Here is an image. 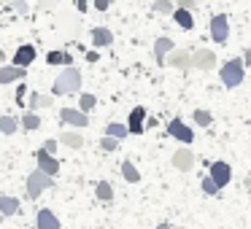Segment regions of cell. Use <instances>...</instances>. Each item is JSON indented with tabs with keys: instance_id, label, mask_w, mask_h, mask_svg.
<instances>
[{
	"instance_id": "27",
	"label": "cell",
	"mask_w": 251,
	"mask_h": 229,
	"mask_svg": "<svg viewBox=\"0 0 251 229\" xmlns=\"http://www.w3.org/2000/svg\"><path fill=\"white\" fill-rule=\"evenodd\" d=\"M0 130H3V135H14V132L19 130V121L14 119V116H3V119H0Z\"/></svg>"
},
{
	"instance_id": "29",
	"label": "cell",
	"mask_w": 251,
	"mask_h": 229,
	"mask_svg": "<svg viewBox=\"0 0 251 229\" xmlns=\"http://www.w3.org/2000/svg\"><path fill=\"white\" fill-rule=\"evenodd\" d=\"M151 11L154 14H176V8H173V3H170V0H154Z\"/></svg>"
},
{
	"instance_id": "19",
	"label": "cell",
	"mask_w": 251,
	"mask_h": 229,
	"mask_svg": "<svg viewBox=\"0 0 251 229\" xmlns=\"http://www.w3.org/2000/svg\"><path fill=\"white\" fill-rule=\"evenodd\" d=\"M54 105V94H44V92H33L30 94V108L38 111V108H51Z\"/></svg>"
},
{
	"instance_id": "28",
	"label": "cell",
	"mask_w": 251,
	"mask_h": 229,
	"mask_svg": "<svg viewBox=\"0 0 251 229\" xmlns=\"http://www.w3.org/2000/svg\"><path fill=\"white\" fill-rule=\"evenodd\" d=\"M200 189H202V194H208V197H219V191H222V189H219V183L211 178V175H208V178H202Z\"/></svg>"
},
{
	"instance_id": "8",
	"label": "cell",
	"mask_w": 251,
	"mask_h": 229,
	"mask_svg": "<svg viewBox=\"0 0 251 229\" xmlns=\"http://www.w3.org/2000/svg\"><path fill=\"white\" fill-rule=\"evenodd\" d=\"M173 167L178 170V173H192V170H195V154H192L189 148L173 151Z\"/></svg>"
},
{
	"instance_id": "22",
	"label": "cell",
	"mask_w": 251,
	"mask_h": 229,
	"mask_svg": "<svg viewBox=\"0 0 251 229\" xmlns=\"http://www.w3.org/2000/svg\"><path fill=\"white\" fill-rule=\"evenodd\" d=\"M173 19L178 22V27H184V30H192V27H195V17H192V11H186V8H176Z\"/></svg>"
},
{
	"instance_id": "35",
	"label": "cell",
	"mask_w": 251,
	"mask_h": 229,
	"mask_svg": "<svg viewBox=\"0 0 251 229\" xmlns=\"http://www.w3.org/2000/svg\"><path fill=\"white\" fill-rule=\"evenodd\" d=\"M92 3L98 11H108V6H111V0H92Z\"/></svg>"
},
{
	"instance_id": "33",
	"label": "cell",
	"mask_w": 251,
	"mask_h": 229,
	"mask_svg": "<svg viewBox=\"0 0 251 229\" xmlns=\"http://www.w3.org/2000/svg\"><path fill=\"white\" fill-rule=\"evenodd\" d=\"M6 6H11L14 11H19V14H27V3L25 0H3Z\"/></svg>"
},
{
	"instance_id": "30",
	"label": "cell",
	"mask_w": 251,
	"mask_h": 229,
	"mask_svg": "<svg viewBox=\"0 0 251 229\" xmlns=\"http://www.w3.org/2000/svg\"><path fill=\"white\" fill-rule=\"evenodd\" d=\"M195 124L197 127H211V121H213V116L208 114V111H202V108H195Z\"/></svg>"
},
{
	"instance_id": "2",
	"label": "cell",
	"mask_w": 251,
	"mask_h": 229,
	"mask_svg": "<svg viewBox=\"0 0 251 229\" xmlns=\"http://www.w3.org/2000/svg\"><path fill=\"white\" fill-rule=\"evenodd\" d=\"M219 76H222V84L227 89H238L240 84H243V76H246V62L238 60V57H235V60H229V62H224Z\"/></svg>"
},
{
	"instance_id": "10",
	"label": "cell",
	"mask_w": 251,
	"mask_h": 229,
	"mask_svg": "<svg viewBox=\"0 0 251 229\" xmlns=\"http://www.w3.org/2000/svg\"><path fill=\"white\" fill-rule=\"evenodd\" d=\"M192 60H195V68H200V70H213L216 68V54L211 49H195Z\"/></svg>"
},
{
	"instance_id": "37",
	"label": "cell",
	"mask_w": 251,
	"mask_h": 229,
	"mask_svg": "<svg viewBox=\"0 0 251 229\" xmlns=\"http://www.w3.org/2000/svg\"><path fill=\"white\" fill-rule=\"evenodd\" d=\"M181 8H186V11H195V0H181Z\"/></svg>"
},
{
	"instance_id": "14",
	"label": "cell",
	"mask_w": 251,
	"mask_h": 229,
	"mask_svg": "<svg viewBox=\"0 0 251 229\" xmlns=\"http://www.w3.org/2000/svg\"><path fill=\"white\" fill-rule=\"evenodd\" d=\"M35 57H38V51H35V46L25 44V46H19V49H17V54H14V65H19V68H27V65H33V62H35Z\"/></svg>"
},
{
	"instance_id": "25",
	"label": "cell",
	"mask_w": 251,
	"mask_h": 229,
	"mask_svg": "<svg viewBox=\"0 0 251 229\" xmlns=\"http://www.w3.org/2000/svg\"><path fill=\"white\" fill-rule=\"evenodd\" d=\"M105 135L116 137V140H125V137L130 135V127H127V124H116V121H111V124L105 127Z\"/></svg>"
},
{
	"instance_id": "12",
	"label": "cell",
	"mask_w": 251,
	"mask_h": 229,
	"mask_svg": "<svg viewBox=\"0 0 251 229\" xmlns=\"http://www.w3.org/2000/svg\"><path fill=\"white\" fill-rule=\"evenodd\" d=\"M143 124H146V108L138 105V108L130 111V119H127V127H130V135H141Z\"/></svg>"
},
{
	"instance_id": "40",
	"label": "cell",
	"mask_w": 251,
	"mask_h": 229,
	"mask_svg": "<svg viewBox=\"0 0 251 229\" xmlns=\"http://www.w3.org/2000/svg\"><path fill=\"white\" fill-rule=\"evenodd\" d=\"M243 62H246V65H251V49H246V54H243Z\"/></svg>"
},
{
	"instance_id": "34",
	"label": "cell",
	"mask_w": 251,
	"mask_h": 229,
	"mask_svg": "<svg viewBox=\"0 0 251 229\" xmlns=\"http://www.w3.org/2000/svg\"><path fill=\"white\" fill-rule=\"evenodd\" d=\"M14 97H17V103H19V105H25V97H27V84H25V81H19L17 94H14Z\"/></svg>"
},
{
	"instance_id": "6",
	"label": "cell",
	"mask_w": 251,
	"mask_h": 229,
	"mask_svg": "<svg viewBox=\"0 0 251 229\" xmlns=\"http://www.w3.org/2000/svg\"><path fill=\"white\" fill-rule=\"evenodd\" d=\"M165 65L170 68H178V70H189V68H195V60H192V51H184V49H173L168 54V62Z\"/></svg>"
},
{
	"instance_id": "36",
	"label": "cell",
	"mask_w": 251,
	"mask_h": 229,
	"mask_svg": "<svg viewBox=\"0 0 251 229\" xmlns=\"http://www.w3.org/2000/svg\"><path fill=\"white\" fill-rule=\"evenodd\" d=\"M57 146H60V140H46V143H44V148H46L49 154H54V151H57Z\"/></svg>"
},
{
	"instance_id": "5",
	"label": "cell",
	"mask_w": 251,
	"mask_h": 229,
	"mask_svg": "<svg viewBox=\"0 0 251 229\" xmlns=\"http://www.w3.org/2000/svg\"><path fill=\"white\" fill-rule=\"evenodd\" d=\"M211 38L216 41V44H224V41L229 38V19L224 17V14H216V17L211 19Z\"/></svg>"
},
{
	"instance_id": "7",
	"label": "cell",
	"mask_w": 251,
	"mask_h": 229,
	"mask_svg": "<svg viewBox=\"0 0 251 229\" xmlns=\"http://www.w3.org/2000/svg\"><path fill=\"white\" fill-rule=\"evenodd\" d=\"M208 173H211V178L219 183V189L229 186V181H232V167H229L227 162H213L211 167H208Z\"/></svg>"
},
{
	"instance_id": "21",
	"label": "cell",
	"mask_w": 251,
	"mask_h": 229,
	"mask_svg": "<svg viewBox=\"0 0 251 229\" xmlns=\"http://www.w3.org/2000/svg\"><path fill=\"white\" fill-rule=\"evenodd\" d=\"M0 210H3V216H6V218L17 216V210H19V200H17V197L3 194V197H0Z\"/></svg>"
},
{
	"instance_id": "1",
	"label": "cell",
	"mask_w": 251,
	"mask_h": 229,
	"mask_svg": "<svg viewBox=\"0 0 251 229\" xmlns=\"http://www.w3.org/2000/svg\"><path fill=\"white\" fill-rule=\"evenodd\" d=\"M81 89V70L78 68H65L54 81V94H76Z\"/></svg>"
},
{
	"instance_id": "32",
	"label": "cell",
	"mask_w": 251,
	"mask_h": 229,
	"mask_svg": "<svg viewBox=\"0 0 251 229\" xmlns=\"http://www.w3.org/2000/svg\"><path fill=\"white\" fill-rule=\"evenodd\" d=\"M116 146H119V140H116V137H111V135H105L103 140H100V148H103V151H116Z\"/></svg>"
},
{
	"instance_id": "41",
	"label": "cell",
	"mask_w": 251,
	"mask_h": 229,
	"mask_svg": "<svg viewBox=\"0 0 251 229\" xmlns=\"http://www.w3.org/2000/svg\"><path fill=\"white\" fill-rule=\"evenodd\" d=\"M157 229H173V227H170V224H159Z\"/></svg>"
},
{
	"instance_id": "3",
	"label": "cell",
	"mask_w": 251,
	"mask_h": 229,
	"mask_svg": "<svg viewBox=\"0 0 251 229\" xmlns=\"http://www.w3.org/2000/svg\"><path fill=\"white\" fill-rule=\"evenodd\" d=\"M54 186V175L44 173V170H35V173L27 175V200H38L46 189Z\"/></svg>"
},
{
	"instance_id": "11",
	"label": "cell",
	"mask_w": 251,
	"mask_h": 229,
	"mask_svg": "<svg viewBox=\"0 0 251 229\" xmlns=\"http://www.w3.org/2000/svg\"><path fill=\"white\" fill-rule=\"evenodd\" d=\"M168 132L176 137V140H181V143H192V140H195V130H189V127H186L181 119H173V121H170V124H168Z\"/></svg>"
},
{
	"instance_id": "17",
	"label": "cell",
	"mask_w": 251,
	"mask_h": 229,
	"mask_svg": "<svg viewBox=\"0 0 251 229\" xmlns=\"http://www.w3.org/2000/svg\"><path fill=\"white\" fill-rule=\"evenodd\" d=\"M46 65H65V68H71L73 65V54L65 51V49H54V51L46 54Z\"/></svg>"
},
{
	"instance_id": "9",
	"label": "cell",
	"mask_w": 251,
	"mask_h": 229,
	"mask_svg": "<svg viewBox=\"0 0 251 229\" xmlns=\"http://www.w3.org/2000/svg\"><path fill=\"white\" fill-rule=\"evenodd\" d=\"M35 162H38V170H44V173H49V175L60 173V162H57L54 154H49L44 146H41V151H35Z\"/></svg>"
},
{
	"instance_id": "18",
	"label": "cell",
	"mask_w": 251,
	"mask_h": 229,
	"mask_svg": "<svg viewBox=\"0 0 251 229\" xmlns=\"http://www.w3.org/2000/svg\"><path fill=\"white\" fill-rule=\"evenodd\" d=\"M92 44L98 46V49H105V46L114 44V33H111L108 27H95L92 30Z\"/></svg>"
},
{
	"instance_id": "23",
	"label": "cell",
	"mask_w": 251,
	"mask_h": 229,
	"mask_svg": "<svg viewBox=\"0 0 251 229\" xmlns=\"http://www.w3.org/2000/svg\"><path fill=\"white\" fill-rule=\"evenodd\" d=\"M38 127H41V116L35 114V111L22 114V130H25V132H35Z\"/></svg>"
},
{
	"instance_id": "20",
	"label": "cell",
	"mask_w": 251,
	"mask_h": 229,
	"mask_svg": "<svg viewBox=\"0 0 251 229\" xmlns=\"http://www.w3.org/2000/svg\"><path fill=\"white\" fill-rule=\"evenodd\" d=\"M60 143H62V146H68V148H81L84 146V137H81V132L68 130V132H62V135H60Z\"/></svg>"
},
{
	"instance_id": "15",
	"label": "cell",
	"mask_w": 251,
	"mask_h": 229,
	"mask_svg": "<svg viewBox=\"0 0 251 229\" xmlns=\"http://www.w3.org/2000/svg\"><path fill=\"white\" fill-rule=\"evenodd\" d=\"M35 227L38 229H60V218H57L49 207H44V210L35 213Z\"/></svg>"
},
{
	"instance_id": "16",
	"label": "cell",
	"mask_w": 251,
	"mask_h": 229,
	"mask_svg": "<svg viewBox=\"0 0 251 229\" xmlns=\"http://www.w3.org/2000/svg\"><path fill=\"white\" fill-rule=\"evenodd\" d=\"M25 70L27 68H19V65H6L0 68V84H11V81H22Z\"/></svg>"
},
{
	"instance_id": "26",
	"label": "cell",
	"mask_w": 251,
	"mask_h": 229,
	"mask_svg": "<svg viewBox=\"0 0 251 229\" xmlns=\"http://www.w3.org/2000/svg\"><path fill=\"white\" fill-rule=\"evenodd\" d=\"M122 178H125L127 183H138V181H141V173H138V167L132 162H122Z\"/></svg>"
},
{
	"instance_id": "31",
	"label": "cell",
	"mask_w": 251,
	"mask_h": 229,
	"mask_svg": "<svg viewBox=\"0 0 251 229\" xmlns=\"http://www.w3.org/2000/svg\"><path fill=\"white\" fill-rule=\"evenodd\" d=\"M95 105H98V97H95V94H81V97H78V108L84 111V114H87V111H92Z\"/></svg>"
},
{
	"instance_id": "24",
	"label": "cell",
	"mask_w": 251,
	"mask_h": 229,
	"mask_svg": "<svg viewBox=\"0 0 251 229\" xmlns=\"http://www.w3.org/2000/svg\"><path fill=\"white\" fill-rule=\"evenodd\" d=\"M95 194H98L100 202H111V200H114V186H111L108 181H98V186H95Z\"/></svg>"
},
{
	"instance_id": "13",
	"label": "cell",
	"mask_w": 251,
	"mask_h": 229,
	"mask_svg": "<svg viewBox=\"0 0 251 229\" xmlns=\"http://www.w3.org/2000/svg\"><path fill=\"white\" fill-rule=\"evenodd\" d=\"M170 51H173V41H170L168 35L154 41V60H157V65H165V62H168Z\"/></svg>"
},
{
	"instance_id": "39",
	"label": "cell",
	"mask_w": 251,
	"mask_h": 229,
	"mask_svg": "<svg viewBox=\"0 0 251 229\" xmlns=\"http://www.w3.org/2000/svg\"><path fill=\"white\" fill-rule=\"evenodd\" d=\"M87 60L89 62H98V51H87Z\"/></svg>"
},
{
	"instance_id": "38",
	"label": "cell",
	"mask_w": 251,
	"mask_h": 229,
	"mask_svg": "<svg viewBox=\"0 0 251 229\" xmlns=\"http://www.w3.org/2000/svg\"><path fill=\"white\" fill-rule=\"evenodd\" d=\"M87 6H89V0H76V8H78V11H87Z\"/></svg>"
},
{
	"instance_id": "4",
	"label": "cell",
	"mask_w": 251,
	"mask_h": 229,
	"mask_svg": "<svg viewBox=\"0 0 251 229\" xmlns=\"http://www.w3.org/2000/svg\"><path fill=\"white\" fill-rule=\"evenodd\" d=\"M60 119H62V124H71V127H76V130H81V127L89 124L87 114H84L81 108H60Z\"/></svg>"
},
{
	"instance_id": "42",
	"label": "cell",
	"mask_w": 251,
	"mask_h": 229,
	"mask_svg": "<svg viewBox=\"0 0 251 229\" xmlns=\"http://www.w3.org/2000/svg\"><path fill=\"white\" fill-rule=\"evenodd\" d=\"M30 229H38V227H30Z\"/></svg>"
}]
</instances>
